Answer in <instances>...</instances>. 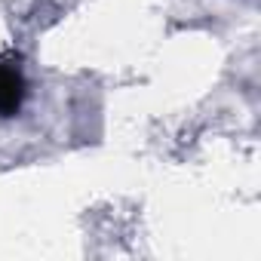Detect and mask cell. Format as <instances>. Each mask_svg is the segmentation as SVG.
<instances>
[{"label":"cell","instance_id":"1","mask_svg":"<svg viewBox=\"0 0 261 261\" xmlns=\"http://www.w3.org/2000/svg\"><path fill=\"white\" fill-rule=\"evenodd\" d=\"M25 101V80L16 68L0 65V117H13L19 114Z\"/></svg>","mask_w":261,"mask_h":261}]
</instances>
